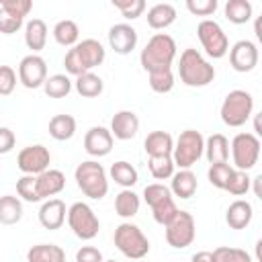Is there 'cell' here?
<instances>
[{
	"mask_svg": "<svg viewBox=\"0 0 262 262\" xmlns=\"http://www.w3.org/2000/svg\"><path fill=\"white\" fill-rule=\"evenodd\" d=\"M229 66L239 72V74H246V72H252L256 66H258V59H260V53H258V45L250 39H239L235 41L231 47H229Z\"/></svg>",
	"mask_w": 262,
	"mask_h": 262,
	"instance_id": "obj_14",
	"label": "cell"
},
{
	"mask_svg": "<svg viewBox=\"0 0 262 262\" xmlns=\"http://www.w3.org/2000/svg\"><path fill=\"white\" fill-rule=\"evenodd\" d=\"M35 178H37V192H39L41 201L53 199L55 194H59L66 188V174L61 170L47 168L45 172L37 174Z\"/></svg>",
	"mask_w": 262,
	"mask_h": 262,
	"instance_id": "obj_19",
	"label": "cell"
},
{
	"mask_svg": "<svg viewBox=\"0 0 262 262\" xmlns=\"http://www.w3.org/2000/svg\"><path fill=\"white\" fill-rule=\"evenodd\" d=\"M205 151V137L196 129H184L172 147V162L178 170H190Z\"/></svg>",
	"mask_w": 262,
	"mask_h": 262,
	"instance_id": "obj_7",
	"label": "cell"
},
{
	"mask_svg": "<svg viewBox=\"0 0 262 262\" xmlns=\"http://www.w3.org/2000/svg\"><path fill=\"white\" fill-rule=\"evenodd\" d=\"M27 262H66V252L55 244H37L29 248Z\"/></svg>",
	"mask_w": 262,
	"mask_h": 262,
	"instance_id": "obj_27",
	"label": "cell"
},
{
	"mask_svg": "<svg viewBox=\"0 0 262 262\" xmlns=\"http://www.w3.org/2000/svg\"><path fill=\"white\" fill-rule=\"evenodd\" d=\"M178 12L170 2H158L147 10V25L154 31H164L170 25H174Z\"/></svg>",
	"mask_w": 262,
	"mask_h": 262,
	"instance_id": "obj_23",
	"label": "cell"
},
{
	"mask_svg": "<svg viewBox=\"0 0 262 262\" xmlns=\"http://www.w3.org/2000/svg\"><path fill=\"white\" fill-rule=\"evenodd\" d=\"M47 43V25L41 18H31L25 23V45L31 53H39Z\"/></svg>",
	"mask_w": 262,
	"mask_h": 262,
	"instance_id": "obj_25",
	"label": "cell"
},
{
	"mask_svg": "<svg viewBox=\"0 0 262 262\" xmlns=\"http://www.w3.org/2000/svg\"><path fill=\"white\" fill-rule=\"evenodd\" d=\"M74 180H76L78 188L82 190V194L92 201H100L108 192L106 170L96 160H84L82 164H78L74 170Z\"/></svg>",
	"mask_w": 262,
	"mask_h": 262,
	"instance_id": "obj_4",
	"label": "cell"
},
{
	"mask_svg": "<svg viewBox=\"0 0 262 262\" xmlns=\"http://www.w3.org/2000/svg\"><path fill=\"white\" fill-rule=\"evenodd\" d=\"M104 262H117V260H104Z\"/></svg>",
	"mask_w": 262,
	"mask_h": 262,
	"instance_id": "obj_53",
	"label": "cell"
},
{
	"mask_svg": "<svg viewBox=\"0 0 262 262\" xmlns=\"http://www.w3.org/2000/svg\"><path fill=\"white\" fill-rule=\"evenodd\" d=\"M141 207V199L137 192H133L131 188H123L117 196H115V213L121 219H131L139 213Z\"/></svg>",
	"mask_w": 262,
	"mask_h": 262,
	"instance_id": "obj_26",
	"label": "cell"
},
{
	"mask_svg": "<svg viewBox=\"0 0 262 262\" xmlns=\"http://www.w3.org/2000/svg\"><path fill=\"white\" fill-rule=\"evenodd\" d=\"M39 223L49 229V231H55L59 229L63 223H66V215H68V209H66V203L61 199H47L43 201V205L39 207Z\"/></svg>",
	"mask_w": 262,
	"mask_h": 262,
	"instance_id": "obj_17",
	"label": "cell"
},
{
	"mask_svg": "<svg viewBox=\"0 0 262 262\" xmlns=\"http://www.w3.org/2000/svg\"><path fill=\"white\" fill-rule=\"evenodd\" d=\"M229 151H231V162H233L231 168L248 172L260 160V137H256L254 133L242 131L233 135L229 143Z\"/></svg>",
	"mask_w": 262,
	"mask_h": 262,
	"instance_id": "obj_8",
	"label": "cell"
},
{
	"mask_svg": "<svg viewBox=\"0 0 262 262\" xmlns=\"http://www.w3.org/2000/svg\"><path fill=\"white\" fill-rule=\"evenodd\" d=\"M254 31H256V39H262V33H260V16L256 18V25H254Z\"/></svg>",
	"mask_w": 262,
	"mask_h": 262,
	"instance_id": "obj_52",
	"label": "cell"
},
{
	"mask_svg": "<svg viewBox=\"0 0 262 262\" xmlns=\"http://www.w3.org/2000/svg\"><path fill=\"white\" fill-rule=\"evenodd\" d=\"M45 80H47V61L39 53L25 55L18 63V82L25 88L35 90V88H43Z\"/></svg>",
	"mask_w": 262,
	"mask_h": 262,
	"instance_id": "obj_12",
	"label": "cell"
},
{
	"mask_svg": "<svg viewBox=\"0 0 262 262\" xmlns=\"http://www.w3.org/2000/svg\"><path fill=\"white\" fill-rule=\"evenodd\" d=\"M147 168L156 180H168L172 178L176 166L172 162V156H156V158H147Z\"/></svg>",
	"mask_w": 262,
	"mask_h": 262,
	"instance_id": "obj_35",
	"label": "cell"
},
{
	"mask_svg": "<svg viewBox=\"0 0 262 262\" xmlns=\"http://www.w3.org/2000/svg\"><path fill=\"white\" fill-rule=\"evenodd\" d=\"M178 76H180V82L184 86L205 88L215 80V68L211 66V61L201 51H196L194 47H186L180 53Z\"/></svg>",
	"mask_w": 262,
	"mask_h": 262,
	"instance_id": "obj_2",
	"label": "cell"
},
{
	"mask_svg": "<svg viewBox=\"0 0 262 262\" xmlns=\"http://www.w3.org/2000/svg\"><path fill=\"white\" fill-rule=\"evenodd\" d=\"M23 201L14 194L0 196V223L2 225H16L23 219Z\"/></svg>",
	"mask_w": 262,
	"mask_h": 262,
	"instance_id": "obj_29",
	"label": "cell"
},
{
	"mask_svg": "<svg viewBox=\"0 0 262 262\" xmlns=\"http://www.w3.org/2000/svg\"><path fill=\"white\" fill-rule=\"evenodd\" d=\"M252 184H254V194H256L258 199H262V188H260L262 176H254V178H252Z\"/></svg>",
	"mask_w": 262,
	"mask_h": 262,
	"instance_id": "obj_51",
	"label": "cell"
},
{
	"mask_svg": "<svg viewBox=\"0 0 262 262\" xmlns=\"http://www.w3.org/2000/svg\"><path fill=\"white\" fill-rule=\"evenodd\" d=\"M51 164V154L45 145L35 143V145H27L18 151L16 156V166L23 174H31L37 176L41 172H45Z\"/></svg>",
	"mask_w": 262,
	"mask_h": 262,
	"instance_id": "obj_13",
	"label": "cell"
},
{
	"mask_svg": "<svg viewBox=\"0 0 262 262\" xmlns=\"http://www.w3.org/2000/svg\"><path fill=\"white\" fill-rule=\"evenodd\" d=\"M0 8L25 18L31 10H33V2L31 0H0Z\"/></svg>",
	"mask_w": 262,
	"mask_h": 262,
	"instance_id": "obj_47",
	"label": "cell"
},
{
	"mask_svg": "<svg viewBox=\"0 0 262 262\" xmlns=\"http://www.w3.org/2000/svg\"><path fill=\"white\" fill-rule=\"evenodd\" d=\"M203 156L207 158L209 164H223L229 160V139L223 133H213L211 137L205 139V151Z\"/></svg>",
	"mask_w": 262,
	"mask_h": 262,
	"instance_id": "obj_24",
	"label": "cell"
},
{
	"mask_svg": "<svg viewBox=\"0 0 262 262\" xmlns=\"http://www.w3.org/2000/svg\"><path fill=\"white\" fill-rule=\"evenodd\" d=\"M164 227H166V231H164L166 233V242L174 250H184L194 242L196 223H194V217L188 211L178 209V213Z\"/></svg>",
	"mask_w": 262,
	"mask_h": 262,
	"instance_id": "obj_11",
	"label": "cell"
},
{
	"mask_svg": "<svg viewBox=\"0 0 262 262\" xmlns=\"http://www.w3.org/2000/svg\"><path fill=\"white\" fill-rule=\"evenodd\" d=\"M190 262H215V260H213V252H209V250H201V252L192 254Z\"/></svg>",
	"mask_w": 262,
	"mask_h": 262,
	"instance_id": "obj_50",
	"label": "cell"
},
{
	"mask_svg": "<svg viewBox=\"0 0 262 262\" xmlns=\"http://www.w3.org/2000/svg\"><path fill=\"white\" fill-rule=\"evenodd\" d=\"M76 133V119L72 115H55L49 121V135L55 141H68Z\"/></svg>",
	"mask_w": 262,
	"mask_h": 262,
	"instance_id": "obj_33",
	"label": "cell"
},
{
	"mask_svg": "<svg viewBox=\"0 0 262 262\" xmlns=\"http://www.w3.org/2000/svg\"><path fill=\"white\" fill-rule=\"evenodd\" d=\"M135 262H141V260H135Z\"/></svg>",
	"mask_w": 262,
	"mask_h": 262,
	"instance_id": "obj_54",
	"label": "cell"
},
{
	"mask_svg": "<svg viewBox=\"0 0 262 262\" xmlns=\"http://www.w3.org/2000/svg\"><path fill=\"white\" fill-rule=\"evenodd\" d=\"M186 10L194 16H211L217 10V0H186Z\"/></svg>",
	"mask_w": 262,
	"mask_h": 262,
	"instance_id": "obj_45",
	"label": "cell"
},
{
	"mask_svg": "<svg viewBox=\"0 0 262 262\" xmlns=\"http://www.w3.org/2000/svg\"><path fill=\"white\" fill-rule=\"evenodd\" d=\"M106 57V49L100 41L96 39H82L74 47L68 49L63 57V68L66 74L70 76H82L86 72H92L96 66H100Z\"/></svg>",
	"mask_w": 262,
	"mask_h": 262,
	"instance_id": "obj_1",
	"label": "cell"
},
{
	"mask_svg": "<svg viewBox=\"0 0 262 262\" xmlns=\"http://www.w3.org/2000/svg\"><path fill=\"white\" fill-rule=\"evenodd\" d=\"M213 260L215 262H254L252 256L242 250V248H231V246H219L213 250Z\"/></svg>",
	"mask_w": 262,
	"mask_h": 262,
	"instance_id": "obj_40",
	"label": "cell"
},
{
	"mask_svg": "<svg viewBox=\"0 0 262 262\" xmlns=\"http://www.w3.org/2000/svg\"><path fill=\"white\" fill-rule=\"evenodd\" d=\"M16 72L10 66H0V96H10L16 88Z\"/></svg>",
	"mask_w": 262,
	"mask_h": 262,
	"instance_id": "obj_44",
	"label": "cell"
},
{
	"mask_svg": "<svg viewBox=\"0 0 262 262\" xmlns=\"http://www.w3.org/2000/svg\"><path fill=\"white\" fill-rule=\"evenodd\" d=\"M250 186H252L250 174L244 172V170H235V168H233L223 190H227V192L233 194V196H242V194H248V192H250Z\"/></svg>",
	"mask_w": 262,
	"mask_h": 262,
	"instance_id": "obj_36",
	"label": "cell"
},
{
	"mask_svg": "<svg viewBox=\"0 0 262 262\" xmlns=\"http://www.w3.org/2000/svg\"><path fill=\"white\" fill-rule=\"evenodd\" d=\"M137 31L129 23H117L108 29V45L115 53L127 55L137 47Z\"/></svg>",
	"mask_w": 262,
	"mask_h": 262,
	"instance_id": "obj_15",
	"label": "cell"
},
{
	"mask_svg": "<svg viewBox=\"0 0 262 262\" xmlns=\"http://www.w3.org/2000/svg\"><path fill=\"white\" fill-rule=\"evenodd\" d=\"M170 192L172 196H178L182 201L194 196L196 188H199V182H196V174L192 170H178L172 174L170 178Z\"/></svg>",
	"mask_w": 262,
	"mask_h": 262,
	"instance_id": "obj_21",
	"label": "cell"
},
{
	"mask_svg": "<svg viewBox=\"0 0 262 262\" xmlns=\"http://www.w3.org/2000/svg\"><path fill=\"white\" fill-rule=\"evenodd\" d=\"M196 37L205 49V53L213 59H221L229 51V39L223 27L213 18H203L196 25Z\"/></svg>",
	"mask_w": 262,
	"mask_h": 262,
	"instance_id": "obj_10",
	"label": "cell"
},
{
	"mask_svg": "<svg viewBox=\"0 0 262 262\" xmlns=\"http://www.w3.org/2000/svg\"><path fill=\"white\" fill-rule=\"evenodd\" d=\"M147 82L149 88L158 94H166L174 88V74L172 70H158V72H149L147 74Z\"/></svg>",
	"mask_w": 262,
	"mask_h": 262,
	"instance_id": "obj_38",
	"label": "cell"
},
{
	"mask_svg": "<svg viewBox=\"0 0 262 262\" xmlns=\"http://www.w3.org/2000/svg\"><path fill=\"white\" fill-rule=\"evenodd\" d=\"M149 209H151L154 221L160 223V225H166V223L178 213V207H176V201H174L172 194H170V196H164V199L158 201V203H154Z\"/></svg>",
	"mask_w": 262,
	"mask_h": 262,
	"instance_id": "obj_37",
	"label": "cell"
},
{
	"mask_svg": "<svg viewBox=\"0 0 262 262\" xmlns=\"http://www.w3.org/2000/svg\"><path fill=\"white\" fill-rule=\"evenodd\" d=\"M108 176H111V180H115V184H119L121 188H133V186L137 184V180H139V174H137L135 166L129 164V162H125V160L115 162V164L111 166V170H108Z\"/></svg>",
	"mask_w": 262,
	"mask_h": 262,
	"instance_id": "obj_28",
	"label": "cell"
},
{
	"mask_svg": "<svg viewBox=\"0 0 262 262\" xmlns=\"http://www.w3.org/2000/svg\"><path fill=\"white\" fill-rule=\"evenodd\" d=\"M111 135L113 139H121V141H129L137 135L139 131V117L133 111H119L113 115L111 119Z\"/></svg>",
	"mask_w": 262,
	"mask_h": 262,
	"instance_id": "obj_18",
	"label": "cell"
},
{
	"mask_svg": "<svg viewBox=\"0 0 262 262\" xmlns=\"http://www.w3.org/2000/svg\"><path fill=\"white\" fill-rule=\"evenodd\" d=\"M66 219H68V225H70V229H72V233L76 237L88 242V239H94L98 235L100 221H98L94 209L88 203L78 201V203L70 205Z\"/></svg>",
	"mask_w": 262,
	"mask_h": 262,
	"instance_id": "obj_9",
	"label": "cell"
},
{
	"mask_svg": "<svg viewBox=\"0 0 262 262\" xmlns=\"http://www.w3.org/2000/svg\"><path fill=\"white\" fill-rule=\"evenodd\" d=\"M113 135L106 127H90L84 135V149L92 158H104L113 149Z\"/></svg>",
	"mask_w": 262,
	"mask_h": 262,
	"instance_id": "obj_16",
	"label": "cell"
},
{
	"mask_svg": "<svg viewBox=\"0 0 262 262\" xmlns=\"http://www.w3.org/2000/svg\"><path fill=\"white\" fill-rule=\"evenodd\" d=\"M219 115L227 127H244L254 115V96L248 90L239 88L227 92V96L221 102Z\"/></svg>",
	"mask_w": 262,
	"mask_h": 262,
	"instance_id": "obj_6",
	"label": "cell"
},
{
	"mask_svg": "<svg viewBox=\"0 0 262 262\" xmlns=\"http://www.w3.org/2000/svg\"><path fill=\"white\" fill-rule=\"evenodd\" d=\"M223 14L233 25H246V23H250L254 8H252L250 0H227L223 6Z\"/></svg>",
	"mask_w": 262,
	"mask_h": 262,
	"instance_id": "obj_30",
	"label": "cell"
},
{
	"mask_svg": "<svg viewBox=\"0 0 262 262\" xmlns=\"http://www.w3.org/2000/svg\"><path fill=\"white\" fill-rule=\"evenodd\" d=\"M76 262H104L102 252L94 246H82L76 252Z\"/></svg>",
	"mask_w": 262,
	"mask_h": 262,
	"instance_id": "obj_48",
	"label": "cell"
},
{
	"mask_svg": "<svg viewBox=\"0 0 262 262\" xmlns=\"http://www.w3.org/2000/svg\"><path fill=\"white\" fill-rule=\"evenodd\" d=\"M172 147H174V137L168 131H151L143 139V149H145L147 158L172 156Z\"/></svg>",
	"mask_w": 262,
	"mask_h": 262,
	"instance_id": "obj_22",
	"label": "cell"
},
{
	"mask_svg": "<svg viewBox=\"0 0 262 262\" xmlns=\"http://www.w3.org/2000/svg\"><path fill=\"white\" fill-rule=\"evenodd\" d=\"M74 88V82L70 80L68 74H53L47 76L45 84H43V92L49 98H66Z\"/></svg>",
	"mask_w": 262,
	"mask_h": 262,
	"instance_id": "obj_34",
	"label": "cell"
},
{
	"mask_svg": "<svg viewBox=\"0 0 262 262\" xmlns=\"http://www.w3.org/2000/svg\"><path fill=\"white\" fill-rule=\"evenodd\" d=\"M172 192H170V188L166 186V184H162V182H151V184H147L145 188H143V201L151 207L154 203H158V201H162L164 196H170Z\"/></svg>",
	"mask_w": 262,
	"mask_h": 262,
	"instance_id": "obj_46",
	"label": "cell"
},
{
	"mask_svg": "<svg viewBox=\"0 0 262 262\" xmlns=\"http://www.w3.org/2000/svg\"><path fill=\"white\" fill-rule=\"evenodd\" d=\"M176 49H178L176 41L168 33H156L141 49L139 63L147 74L158 70H172V63L176 59Z\"/></svg>",
	"mask_w": 262,
	"mask_h": 262,
	"instance_id": "obj_3",
	"label": "cell"
},
{
	"mask_svg": "<svg viewBox=\"0 0 262 262\" xmlns=\"http://www.w3.org/2000/svg\"><path fill=\"white\" fill-rule=\"evenodd\" d=\"M23 27H25V18H20V16L0 8V33L2 35H14Z\"/></svg>",
	"mask_w": 262,
	"mask_h": 262,
	"instance_id": "obj_43",
	"label": "cell"
},
{
	"mask_svg": "<svg viewBox=\"0 0 262 262\" xmlns=\"http://www.w3.org/2000/svg\"><path fill=\"white\" fill-rule=\"evenodd\" d=\"M113 242H115L117 250L129 260H143L149 254L147 235L141 231L139 225H135L131 221H123L121 225H117Z\"/></svg>",
	"mask_w": 262,
	"mask_h": 262,
	"instance_id": "obj_5",
	"label": "cell"
},
{
	"mask_svg": "<svg viewBox=\"0 0 262 262\" xmlns=\"http://www.w3.org/2000/svg\"><path fill=\"white\" fill-rule=\"evenodd\" d=\"M74 88H76V92H78L80 96H84V98H96V96L102 94L104 82H102V78L96 76L94 72H86V74H82V76H78V78L74 80Z\"/></svg>",
	"mask_w": 262,
	"mask_h": 262,
	"instance_id": "obj_31",
	"label": "cell"
},
{
	"mask_svg": "<svg viewBox=\"0 0 262 262\" xmlns=\"http://www.w3.org/2000/svg\"><path fill=\"white\" fill-rule=\"evenodd\" d=\"M16 145V137L12 133V129L8 127H0V156L4 154H10Z\"/></svg>",
	"mask_w": 262,
	"mask_h": 262,
	"instance_id": "obj_49",
	"label": "cell"
},
{
	"mask_svg": "<svg viewBox=\"0 0 262 262\" xmlns=\"http://www.w3.org/2000/svg\"><path fill=\"white\" fill-rule=\"evenodd\" d=\"M53 39L61 47H74L80 39V29L72 18L57 20L55 27H53Z\"/></svg>",
	"mask_w": 262,
	"mask_h": 262,
	"instance_id": "obj_32",
	"label": "cell"
},
{
	"mask_svg": "<svg viewBox=\"0 0 262 262\" xmlns=\"http://www.w3.org/2000/svg\"><path fill=\"white\" fill-rule=\"evenodd\" d=\"M254 219V207L250 201L237 199L233 201L225 211V223L231 229H246Z\"/></svg>",
	"mask_w": 262,
	"mask_h": 262,
	"instance_id": "obj_20",
	"label": "cell"
},
{
	"mask_svg": "<svg viewBox=\"0 0 262 262\" xmlns=\"http://www.w3.org/2000/svg\"><path fill=\"white\" fill-rule=\"evenodd\" d=\"M16 194L20 201H27V203H39V192H37V178L31 176V174H23L18 180H16Z\"/></svg>",
	"mask_w": 262,
	"mask_h": 262,
	"instance_id": "obj_39",
	"label": "cell"
},
{
	"mask_svg": "<svg viewBox=\"0 0 262 262\" xmlns=\"http://www.w3.org/2000/svg\"><path fill=\"white\" fill-rule=\"evenodd\" d=\"M231 166L227 164V162H223V164H211L209 166V170H207V178H209V182L215 186V188H225V184H227V178H229V174H231Z\"/></svg>",
	"mask_w": 262,
	"mask_h": 262,
	"instance_id": "obj_42",
	"label": "cell"
},
{
	"mask_svg": "<svg viewBox=\"0 0 262 262\" xmlns=\"http://www.w3.org/2000/svg\"><path fill=\"white\" fill-rule=\"evenodd\" d=\"M113 6L127 20H135L145 12V2L143 0H113Z\"/></svg>",
	"mask_w": 262,
	"mask_h": 262,
	"instance_id": "obj_41",
	"label": "cell"
}]
</instances>
